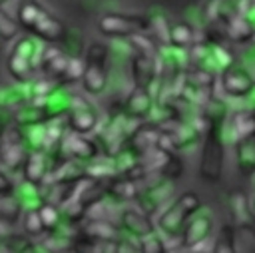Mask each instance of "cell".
<instances>
[{"mask_svg":"<svg viewBox=\"0 0 255 253\" xmlns=\"http://www.w3.org/2000/svg\"><path fill=\"white\" fill-rule=\"evenodd\" d=\"M225 120H211L201 145V159H199V175L205 181L217 183L223 175L225 167V133H223Z\"/></svg>","mask_w":255,"mask_h":253,"instance_id":"1","label":"cell"},{"mask_svg":"<svg viewBox=\"0 0 255 253\" xmlns=\"http://www.w3.org/2000/svg\"><path fill=\"white\" fill-rule=\"evenodd\" d=\"M44 44H40L36 38H18L6 58V68L10 76L18 84H30L34 80V72L40 68Z\"/></svg>","mask_w":255,"mask_h":253,"instance_id":"2","label":"cell"},{"mask_svg":"<svg viewBox=\"0 0 255 253\" xmlns=\"http://www.w3.org/2000/svg\"><path fill=\"white\" fill-rule=\"evenodd\" d=\"M201 207V199L195 191L187 189L183 193H179L157 217V225L155 229L165 237V239H173L179 237L187 219Z\"/></svg>","mask_w":255,"mask_h":253,"instance_id":"3","label":"cell"},{"mask_svg":"<svg viewBox=\"0 0 255 253\" xmlns=\"http://www.w3.org/2000/svg\"><path fill=\"white\" fill-rule=\"evenodd\" d=\"M108 58L110 50L106 44L92 42L84 56V74L80 78L82 88L90 96H100L108 86Z\"/></svg>","mask_w":255,"mask_h":253,"instance_id":"4","label":"cell"},{"mask_svg":"<svg viewBox=\"0 0 255 253\" xmlns=\"http://www.w3.org/2000/svg\"><path fill=\"white\" fill-rule=\"evenodd\" d=\"M98 30L110 38H131L135 34H149L151 16L149 14H102L98 20Z\"/></svg>","mask_w":255,"mask_h":253,"instance_id":"5","label":"cell"},{"mask_svg":"<svg viewBox=\"0 0 255 253\" xmlns=\"http://www.w3.org/2000/svg\"><path fill=\"white\" fill-rule=\"evenodd\" d=\"M26 153H28V147H26V141H24L22 127H18L16 124L6 126L0 133V161L12 173H16V171L22 169Z\"/></svg>","mask_w":255,"mask_h":253,"instance_id":"6","label":"cell"},{"mask_svg":"<svg viewBox=\"0 0 255 253\" xmlns=\"http://www.w3.org/2000/svg\"><path fill=\"white\" fill-rule=\"evenodd\" d=\"M143 185H139L137 203L143 213H153L173 191V179H167L163 175H145L141 179Z\"/></svg>","mask_w":255,"mask_h":253,"instance_id":"7","label":"cell"},{"mask_svg":"<svg viewBox=\"0 0 255 253\" xmlns=\"http://www.w3.org/2000/svg\"><path fill=\"white\" fill-rule=\"evenodd\" d=\"M64 120H66L68 131L82 133V135L92 133L100 126V116H98L96 108L86 98H82V96H74L72 98L70 110L66 112Z\"/></svg>","mask_w":255,"mask_h":253,"instance_id":"8","label":"cell"},{"mask_svg":"<svg viewBox=\"0 0 255 253\" xmlns=\"http://www.w3.org/2000/svg\"><path fill=\"white\" fill-rule=\"evenodd\" d=\"M213 229V215L211 211H207L203 205L187 219L179 239H181V245L183 247H189V249H197L199 245H203L207 239H209V233Z\"/></svg>","mask_w":255,"mask_h":253,"instance_id":"9","label":"cell"},{"mask_svg":"<svg viewBox=\"0 0 255 253\" xmlns=\"http://www.w3.org/2000/svg\"><path fill=\"white\" fill-rule=\"evenodd\" d=\"M219 84H221L223 94L229 98L245 100L255 90V78L251 76V72L243 66H237V64H231L221 72Z\"/></svg>","mask_w":255,"mask_h":253,"instance_id":"10","label":"cell"},{"mask_svg":"<svg viewBox=\"0 0 255 253\" xmlns=\"http://www.w3.org/2000/svg\"><path fill=\"white\" fill-rule=\"evenodd\" d=\"M26 32H30L34 38H38L42 42H64L68 38L66 26L56 16H52L46 8H40V12L36 14L34 22L30 24V28Z\"/></svg>","mask_w":255,"mask_h":253,"instance_id":"11","label":"cell"},{"mask_svg":"<svg viewBox=\"0 0 255 253\" xmlns=\"http://www.w3.org/2000/svg\"><path fill=\"white\" fill-rule=\"evenodd\" d=\"M157 78H159V66H157L155 56L135 52L131 56V80H133V86L151 92V86L157 84Z\"/></svg>","mask_w":255,"mask_h":253,"instance_id":"12","label":"cell"},{"mask_svg":"<svg viewBox=\"0 0 255 253\" xmlns=\"http://www.w3.org/2000/svg\"><path fill=\"white\" fill-rule=\"evenodd\" d=\"M22 177L26 183L32 185H44L48 171H50V155L48 151H34L30 149L26 153V159L22 163Z\"/></svg>","mask_w":255,"mask_h":253,"instance_id":"13","label":"cell"},{"mask_svg":"<svg viewBox=\"0 0 255 253\" xmlns=\"http://www.w3.org/2000/svg\"><path fill=\"white\" fill-rule=\"evenodd\" d=\"M78 237L98 243H116L120 239V229L108 219H84L78 229Z\"/></svg>","mask_w":255,"mask_h":253,"instance_id":"14","label":"cell"},{"mask_svg":"<svg viewBox=\"0 0 255 253\" xmlns=\"http://www.w3.org/2000/svg\"><path fill=\"white\" fill-rule=\"evenodd\" d=\"M153 106H155V100H153L151 92L133 86V90L129 92V96L124 102V110L122 112L129 120H145V118L151 116Z\"/></svg>","mask_w":255,"mask_h":253,"instance_id":"15","label":"cell"},{"mask_svg":"<svg viewBox=\"0 0 255 253\" xmlns=\"http://www.w3.org/2000/svg\"><path fill=\"white\" fill-rule=\"evenodd\" d=\"M120 229L129 237V239H141L143 235L151 233L155 225L151 223L149 215L143 213L141 209H124L120 217Z\"/></svg>","mask_w":255,"mask_h":253,"instance_id":"16","label":"cell"},{"mask_svg":"<svg viewBox=\"0 0 255 253\" xmlns=\"http://www.w3.org/2000/svg\"><path fill=\"white\" fill-rule=\"evenodd\" d=\"M68 60L70 56L60 50V48H50V46H44L42 50V58H40V68L42 74L54 82H64V74H66V68H68Z\"/></svg>","mask_w":255,"mask_h":253,"instance_id":"17","label":"cell"},{"mask_svg":"<svg viewBox=\"0 0 255 253\" xmlns=\"http://www.w3.org/2000/svg\"><path fill=\"white\" fill-rule=\"evenodd\" d=\"M223 133H225V139L233 143L245 137H255V112L239 110L237 114H233L229 124L227 126L223 124Z\"/></svg>","mask_w":255,"mask_h":253,"instance_id":"18","label":"cell"},{"mask_svg":"<svg viewBox=\"0 0 255 253\" xmlns=\"http://www.w3.org/2000/svg\"><path fill=\"white\" fill-rule=\"evenodd\" d=\"M159 133H161V129L157 126H153V124L137 126V127H131V131H129L128 139L124 141V145L129 147L133 153H137L141 157L149 147H153L157 143Z\"/></svg>","mask_w":255,"mask_h":253,"instance_id":"19","label":"cell"},{"mask_svg":"<svg viewBox=\"0 0 255 253\" xmlns=\"http://www.w3.org/2000/svg\"><path fill=\"white\" fill-rule=\"evenodd\" d=\"M229 203V213H231V225L235 229H249L251 223L255 221V215L251 211V203L249 197L241 191H231L227 197Z\"/></svg>","mask_w":255,"mask_h":253,"instance_id":"20","label":"cell"},{"mask_svg":"<svg viewBox=\"0 0 255 253\" xmlns=\"http://www.w3.org/2000/svg\"><path fill=\"white\" fill-rule=\"evenodd\" d=\"M225 34L235 42H247L255 38V20L247 14H231L225 22Z\"/></svg>","mask_w":255,"mask_h":253,"instance_id":"21","label":"cell"},{"mask_svg":"<svg viewBox=\"0 0 255 253\" xmlns=\"http://www.w3.org/2000/svg\"><path fill=\"white\" fill-rule=\"evenodd\" d=\"M139 193V181L128 177V175H116L110 179V185L106 187V195L114 201H129L135 199Z\"/></svg>","mask_w":255,"mask_h":253,"instance_id":"22","label":"cell"},{"mask_svg":"<svg viewBox=\"0 0 255 253\" xmlns=\"http://www.w3.org/2000/svg\"><path fill=\"white\" fill-rule=\"evenodd\" d=\"M237 169L241 175L251 177L255 173V137H245L235 141Z\"/></svg>","mask_w":255,"mask_h":253,"instance_id":"23","label":"cell"},{"mask_svg":"<svg viewBox=\"0 0 255 253\" xmlns=\"http://www.w3.org/2000/svg\"><path fill=\"white\" fill-rule=\"evenodd\" d=\"M167 42H169V46L179 48V50L191 48L193 42H195V30H193V26L187 24V22H177V24H173V26L167 30Z\"/></svg>","mask_w":255,"mask_h":253,"instance_id":"24","label":"cell"},{"mask_svg":"<svg viewBox=\"0 0 255 253\" xmlns=\"http://www.w3.org/2000/svg\"><path fill=\"white\" fill-rule=\"evenodd\" d=\"M211 253H237V241H235V227L231 223H225L217 237L213 239Z\"/></svg>","mask_w":255,"mask_h":253,"instance_id":"25","label":"cell"},{"mask_svg":"<svg viewBox=\"0 0 255 253\" xmlns=\"http://www.w3.org/2000/svg\"><path fill=\"white\" fill-rule=\"evenodd\" d=\"M137 247H139L141 253H169L167 239L157 229H153L151 233H147L141 239H137Z\"/></svg>","mask_w":255,"mask_h":253,"instance_id":"26","label":"cell"},{"mask_svg":"<svg viewBox=\"0 0 255 253\" xmlns=\"http://www.w3.org/2000/svg\"><path fill=\"white\" fill-rule=\"evenodd\" d=\"M38 215H40V221L44 225V231H54L62 225V213H60V207L52 201H44L40 207H38Z\"/></svg>","mask_w":255,"mask_h":253,"instance_id":"27","label":"cell"},{"mask_svg":"<svg viewBox=\"0 0 255 253\" xmlns=\"http://www.w3.org/2000/svg\"><path fill=\"white\" fill-rule=\"evenodd\" d=\"M22 229H24V235L30 237V239H38L42 233H44V225L40 221V215H38V209H24L22 215Z\"/></svg>","mask_w":255,"mask_h":253,"instance_id":"28","label":"cell"},{"mask_svg":"<svg viewBox=\"0 0 255 253\" xmlns=\"http://www.w3.org/2000/svg\"><path fill=\"white\" fill-rule=\"evenodd\" d=\"M20 24L16 18H12L4 8H0V40L2 42H14L20 34Z\"/></svg>","mask_w":255,"mask_h":253,"instance_id":"29","label":"cell"},{"mask_svg":"<svg viewBox=\"0 0 255 253\" xmlns=\"http://www.w3.org/2000/svg\"><path fill=\"white\" fill-rule=\"evenodd\" d=\"M20 215H22V207H20L18 199L14 197V193L6 195V197H0V217L2 219L16 221Z\"/></svg>","mask_w":255,"mask_h":253,"instance_id":"30","label":"cell"},{"mask_svg":"<svg viewBox=\"0 0 255 253\" xmlns=\"http://www.w3.org/2000/svg\"><path fill=\"white\" fill-rule=\"evenodd\" d=\"M82 74H84V60L80 56H70L68 68L64 74V82H80Z\"/></svg>","mask_w":255,"mask_h":253,"instance_id":"31","label":"cell"},{"mask_svg":"<svg viewBox=\"0 0 255 253\" xmlns=\"http://www.w3.org/2000/svg\"><path fill=\"white\" fill-rule=\"evenodd\" d=\"M114 253H141V251H139L135 239L120 237V239L114 243Z\"/></svg>","mask_w":255,"mask_h":253,"instance_id":"32","label":"cell"},{"mask_svg":"<svg viewBox=\"0 0 255 253\" xmlns=\"http://www.w3.org/2000/svg\"><path fill=\"white\" fill-rule=\"evenodd\" d=\"M229 2H231V0H207V2H205V8H203L205 18H209V20L219 18V14H221L223 6H225V4H229Z\"/></svg>","mask_w":255,"mask_h":253,"instance_id":"33","label":"cell"},{"mask_svg":"<svg viewBox=\"0 0 255 253\" xmlns=\"http://www.w3.org/2000/svg\"><path fill=\"white\" fill-rule=\"evenodd\" d=\"M14 189H16V185H14L12 177H10L8 173H4V171L0 169V197L12 195V193H14Z\"/></svg>","mask_w":255,"mask_h":253,"instance_id":"34","label":"cell"},{"mask_svg":"<svg viewBox=\"0 0 255 253\" xmlns=\"http://www.w3.org/2000/svg\"><path fill=\"white\" fill-rule=\"evenodd\" d=\"M247 231H249V233H253V235H255V221H253V223H251V227H249V229H247Z\"/></svg>","mask_w":255,"mask_h":253,"instance_id":"35","label":"cell"},{"mask_svg":"<svg viewBox=\"0 0 255 253\" xmlns=\"http://www.w3.org/2000/svg\"><path fill=\"white\" fill-rule=\"evenodd\" d=\"M249 203H251V211H253V215H255V197H253Z\"/></svg>","mask_w":255,"mask_h":253,"instance_id":"36","label":"cell"},{"mask_svg":"<svg viewBox=\"0 0 255 253\" xmlns=\"http://www.w3.org/2000/svg\"><path fill=\"white\" fill-rule=\"evenodd\" d=\"M6 2H10V0H0V8H2V6L6 4Z\"/></svg>","mask_w":255,"mask_h":253,"instance_id":"37","label":"cell"}]
</instances>
